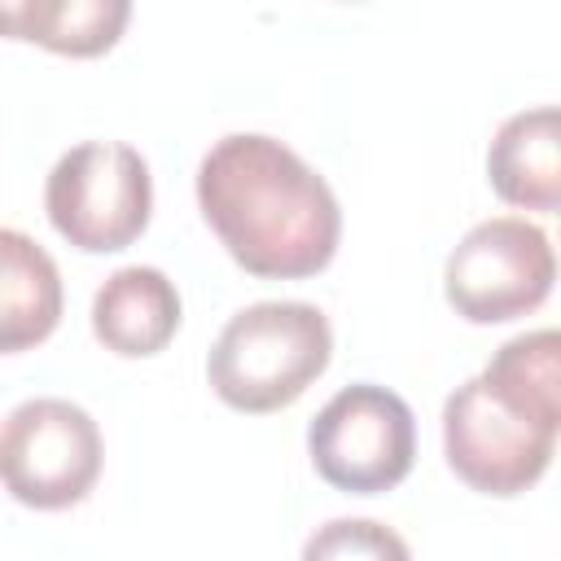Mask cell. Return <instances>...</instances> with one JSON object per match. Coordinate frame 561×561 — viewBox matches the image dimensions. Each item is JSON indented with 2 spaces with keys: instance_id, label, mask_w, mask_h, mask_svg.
Here are the masks:
<instances>
[{
  "instance_id": "obj_1",
  "label": "cell",
  "mask_w": 561,
  "mask_h": 561,
  "mask_svg": "<svg viewBox=\"0 0 561 561\" xmlns=\"http://www.w3.org/2000/svg\"><path fill=\"white\" fill-rule=\"evenodd\" d=\"M197 206L237 267L263 280H302L333 263L342 210L329 180L285 140L232 131L197 167Z\"/></svg>"
},
{
  "instance_id": "obj_5",
  "label": "cell",
  "mask_w": 561,
  "mask_h": 561,
  "mask_svg": "<svg viewBox=\"0 0 561 561\" xmlns=\"http://www.w3.org/2000/svg\"><path fill=\"white\" fill-rule=\"evenodd\" d=\"M316 473L346 495H377L399 486L416 460L412 408L373 381L342 386L307 425Z\"/></svg>"
},
{
  "instance_id": "obj_6",
  "label": "cell",
  "mask_w": 561,
  "mask_h": 561,
  "mask_svg": "<svg viewBox=\"0 0 561 561\" xmlns=\"http://www.w3.org/2000/svg\"><path fill=\"white\" fill-rule=\"evenodd\" d=\"M101 430L70 399H26L0 421V486L26 508H70L101 478Z\"/></svg>"
},
{
  "instance_id": "obj_12",
  "label": "cell",
  "mask_w": 561,
  "mask_h": 561,
  "mask_svg": "<svg viewBox=\"0 0 561 561\" xmlns=\"http://www.w3.org/2000/svg\"><path fill=\"white\" fill-rule=\"evenodd\" d=\"M302 561H412L399 530L373 517H333L302 543Z\"/></svg>"
},
{
  "instance_id": "obj_11",
  "label": "cell",
  "mask_w": 561,
  "mask_h": 561,
  "mask_svg": "<svg viewBox=\"0 0 561 561\" xmlns=\"http://www.w3.org/2000/svg\"><path fill=\"white\" fill-rule=\"evenodd\" d=\"M127 18V0H13L0 4V35L31 39L66 57H96L118 44Z\"/></svg>"
},
{
  "instance_id": "obj_7",
  "label": "cell",
  "mask_w": 561,
  "mask_h": 561,
  "mask_svg": "<svg viewBox=\"0 0 561 561\" xmlns=\"http://www.w3.org/2000/svg\"><path fill=\"white\" fill-rule=\"evenodd\" d=\"M557 280V254L539 224L495 215L473 224L447 254L443 294L469 324H504L535 311Z\"/></svg>"
},
{
  "instance_id": "obj_3",
  "label": "cell",
  "mask_w": 561,
  "mask_h": 561,
  "mask_svg": "<svg viewBox=\"0 0 561 561\" xmlns=\"http://www.w3.org/2000/svg\"><path fill=\"white\" fill-rule=\"evenodd\" d=\"M333 359V329L311 302H254L241 307L215 337L206 377L210 390L237 412L289 408Z\"/></svg>"
},
{
  "instance_id": "obj_10",
  "label": "cell",
  "mask_w": 561,
  "mask_h": 561,
  "mask_svg": "<svg viewBox=\"0 0 561 561\" xmlns=\"http://www.w3.org/2000/svg\"><path fill=\"white\" fill-rule=\"evenodd\" d=\"M61 320V272L53 254L18 232L0 228V355L39 346Z\"/></svg>"
},
{
  "instance_id": "obj_2",
  "label": "cell",
  "mask_w": 561,
  "mask_h": 561,
  "mask_svg": "<svg viewBox=\"0 0 561 561\" xmlns=\"http://www.w3.org/2000/svg\"><path fill=\"white\" fill-rule=\"evenodd\" d=\"M561 430V337L530 329L508 337L478 377L443 403V451L451 473L482 495H522L557 451Z\"/></svg>"
},
{
  "instance_id": "obj_8",
  "label": "cell",
  "mask_w": 561,
  "mask_h": 561,
  "mask_svg": "<svg viewBox=\"0 0 561 561\" xmlns=\"http://www.w3.org/2000/svg\"><path fill=\"white\" fill-rule=\"evenodd\" d=\"M180 329V289L167 272L131 263L105 276L92 298V333L123 359L158 355Z\"/></svg>"
},
{
  "instance_id": "obj_4",
  "label": "cell",
  "mask_w": 561,
  "mask_h": 561,
  "mask_svg": "<svg viewBox=\"0 0 561 561\" xmlns=\"http://www.w3.org/2000/svg\"><path fill=\"white\" fill-rule=\"evenodd\" d=\"M44 210L53 228L83 254L127 250L149 228V162L123 140H83L53 162Z\"/></svg>"
},
{
  "instance_id": "obj_9",
  "label": "cell",
  "mask_w": 561,
  "mask_h": 561,
  "mask_svg": "<svg viewBox=\"0 0 561 561\" xmlns=\"http://www.w3.org/2000/svg\"><path fill=\"white\" fill-rule=\"evenodd\" d=\"M486 180L508 206L543 210V215L561 206L557 105H535L500 123L486 149Z\"/></svg>"
}]
</instances>
